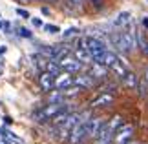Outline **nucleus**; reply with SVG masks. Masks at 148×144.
<instances>
[{
    "label": "nucleus",
    "mask_w": 148,
    "mask_h": 144,
    "mask_svg": "<svg viewBox=\"0 0 148 144\" xmlns=\"http://www.w3.org/2000/svg\"><path fill=\"white\" fill-rule=\"evenodd\" d=\"M106 70H108L106 66L93 62V68L90 70V75H92V77H95V78H104V77H106Z\"/></svg>",
    "instance_id": "2eb2a0df"
},
{
    "label": "nucleus",
    "mask_w": 148,
    "mask_h": 144,
    "mask_svg": "<svg viewBox=\"0 0 148 144\" xmlns=\"http://www.w3.org/2000/svg\"><path fill=\"white\" fill-rule=\"evenodd\" d=\"M0 135H2V137H9V130H5V128H0Z\"/></svg>",
    "instance_id": "a878e982"
},
{
    "label": "nucleus",
    "mask_w": 148,
    "mask_h": 144,
    "mask_svg": "<svg viewBox=\"0 0 148 144\" xmlns=\"http://www.w3.org/2000/svg\"><path fill=\"white\" fill-rule=\"evenodd\" d=\"M108 70H112L113 73L117 75V77H121V78H123L124 75H126V71H128V68H126V66H124L123 62H121V59H117V60L113 62V64H112L110 68H108Z\"/></svg>",
    "instance_id": "4468645a"
},
{
    "label": "nucleus",
    "mask_w": 148,
    "mask_h": 144,
    "mask_svg": "<svg viewBox=\"0 0 148 144\" xmlns=\"http://www.w3.org/2000/svg\"><path fill=\"white\" fill-rule=\"evenodd\" d=\"M145 77H146V82H148V70L145 71Z\"/></svg>",
    "instance_id": "473e14b6"
},
{
    "label": "nucleus",
    "mask_w": 148,
    "mask_h": 144,
    "mask_svg": "<svg viewBox=\"0 0 148 144\" xmlns=\"http://www.w3.org/2000/svg\"><path fill=\"white\" fill-rule=\"evenodd\" d=\"M132 135H134V128L130 124H121L119 128L115 130V141L117 144H126L130 139H132Z\"/></svg>",
    "instance_id": "0eeeda50"
},
{
    "label": "nucleus",
    "mask_w": 148,
    "mask_h": 144,
    "mask_svg": "<svg viewBox=\"0 0 148 144\" xmlns=\"http://www.w3.org/2000/svg\"><path fill=\"white\" fill-rule=\"evenodd\" d=\"M16 33H18V37H22V38H31L33 37V33L27 29V27H24V26H18V27H16Z\"/></svg>",
    "instance_id": "412c9836"
},
{
    "label": "nucleus",
    "mask_w": 148,
    "mask_h": 144,
    "mask_svg": "<svg viewBox=\"0 0 148 144\" xmlns=\"http://www.w3.org/2000/svg\"><path fill=\"white\" fill-rule=\"evenodd\" d=\"M38 84L44 91H53L55 89V75L49 71H42L38 77Z\"/></svg>",
    "instance_id": "9d476101"
},
{
    "label": "nucleus",
    "mask_w": 148,
    "mask_h": 144,
    "mask_svg": "<svg viewBox=\"0 0 148 144\" xmlns=\"http://www.w3.org/2000/svg\"><path fill=\"white\" fill-rule=\"evenodd\" d=\"M29 22H31V26H33V27H42V26H44L42 18H38V16H33V18L29 16Z\"/></svg>",
    "instance_id": "4be33fe9"
},
{
    "label": "nucleus",
    "mask_w": 148,
    "mask_h": 144,
    "mask_svg": "<svg viewBox=\"0 0 148 144\" xmlns=\"http://www.w3.org/2000/svg\"><path fill=\"white\" fill-rule=\"evenodd\" d=\"M102 124H104V120L99 119V117H90L86 120V137H97L99 130L102 128Z\"/></svg>",
    "instance_id": "1a4fd4ad"
},
{
    "label": "nucleus",
    "mask_w": 148,
    "mask_h": 144,
    "mask_svg": "<svg viewBox=\"0 0 148 144\" xmlns=\"http://www.w3.org/2000/svg\"><path fill=\"white\" fill-rule=\"evenodd\" d=\"M64 109H68V108L64 106V102H62V104H53V102H49V106L44 108V109H42V113H44V117L49 120V119L57 117V115H59L60 111H64Z\"/></svg>",
    "instance_id": "9b49d317"
},
{
    "label": "nucleus",
    "mask_w": 148,
    "mask_h": 144,
    "mask_svg": "<svg viewBox=\"0 0 148 144\" xmlns=\"http://www.w3.org/2000/svg\"><path fill=\"white\" fill-rule=\"evenodd\" d=\"M42 15L48 16V15H49V9H48V8H42Z\"/></svg>",
    "instance_id": "c756f323"
},
{
    "label": "nucleus",
    "mask_w": 148,
    "mask_h": 144,
    "mask_svg": "<svg viewBox=\"0 0 148 144\" xmlns=\"http://www.w3.org/2000/svg\"><path fill=\"white\" fill-rule=\"evenodd\" d=\"M2 120H4V124H5V126H11V124H13V119L8 117V115H5V117H2Z\"/></svg>",
    "instance_id": "393cba45"
},
{
    "label": "nucleus",
    "mask_w": 148,
    "mask_h": 144,
    "mask_svg": "<svg viewBox=\"0 0 148 144\" xmlns=\"http://www.w3.org/2000/svg\"><path fill=\"white\" fill-rule=\"evenodd\" d=\"M93 2H99V0H93Z\"/></svg>",
    "instance_id": "e433bc0d"
},
{
    "label": "nucleus",
    "mask_w": 148,
    "mask_h": 144,
    "mask_svg": "<svg viewBox=\"0 0 148 144\" xmlns=\"http://www.w3.org/2000/svg\"><path fill=\"white\" fill-rule=\"evenodd\" d=\"M112 44L115 46L119 51L123 53H130L135 48V33H134V26L132 22H128V27H123L121 31L112 35Z\"/></svg>",
    "instance_id": "f257e3e1"
},
{
    "label": "nucleus",
    "mask_w": 148,
    "mask_h": 144,
    "mask_svg": "<svg viewBox=\"0 0 148 144\" xmlns=\"http://www.w3.org/2000/svg\"><path fill=\"white\" fill-rule=\"evenodd\" d=\"M126 144H139V142H135V141H128Z\"/></svg>",
    "instance_id": "2f4dec72"
},
{
    "label": "nucleus",
    "mask_w": 148,
    "mask_h": 144,
    "mask_svg": "<svg viewBox=\"0 0 148 144\" xmlns=\"http://www.w3.org/2000/svg\"><path fill=\"white\" fill-rule=\"evenodd\" d=\"M73 4H82V0H71Z\"/></svg>",
    "instance_id": "7c9ffc66"
},
{
    "label": "nucleus",
    "mask_w": 148,
    "mask_h": 144,
    "mask_svg": "<svg viewBox=\"0 0 148 144\" xmlns=\"http://www.w3.org/2000/svg\"><path fill=\"white\" fill-rule=\"evenodd\" d=\"M0 31H2V22H0Z\"/></svg>",
    "instance_id": "f704fd0d"
},
{
    "label": "nucleus",
    "mask_w": 148,
    "mask_h": 144,
    "mask_svg": "<svg viewBox=\"0 0 148 144\" xmlns=\"http://www.w3.org/2000/svg\"><path fill=\"white\" fill-rule=\"evenodd\" d=\"M73 84H75V86H79L81 89H92L93 86L97 84V78H95V77H92L90 73H81V75L77 73V77L73 78Z\"/></svg>",
    "instance_id": "423d86ee"
},
{
    "label": "nucleus",
    "mask_w": 148,
    "mask_h": 144,
    "mask_svg": "<svg viewBox=\"0 0 148 144\" xmlns=\"http://www.w3.org/2000/svg\"><path fill=\"white\" fill-rule=\"evenodd\" d=\"M113 102V97L112 95H108V93H101L97 99H93L92 100V106L93 108H102V106H110Z\"/></svg>",
    "instance_id": "ddd939ff"
},
{
    "label": "nucleus",
    "mask_w": 148,
    "mask_h": 144,
    "mask_svg": "<svg viewBox=\"0 0 148 144\" xmlns=\"http://www.w3.org/2000/svg\"><path fill=\"white\" fill-rule=\"evenodd\" d=\"M40 2H48V0H40Z\"/></svg>",
    "instance_id": "c9c22d12"
},
{
    "label": "nucleus",
    "mask_w": 148,
    "mask_h": 144,
    "mask_svg": "<svg viewBox=\"0 0 148 144\" xmlns=\"http://www.w3.org/2000/svg\"><path fill=\"white\" fill-rule=\"evenodd\" d=\"M57 64H59V68L62 71H68V73H79V71H82V68H84V64L82 62H79L77 59H73L71 57V53L68 55V57H64V59L62 60H59L57 62Z\"/></svg>",
    "instance_id": "20e7f679"
},
{
    "label": "nucleus",
    "mask_w": 148,
    "mask_h": 144,
    "mask_svg": "<svg viewBox=\"0 0 148 144\" xmlns=\"http://www.w3.org/2000/svg\"><path fill=\"white\" fill-rule=\"evenodd\" d=\"M16 15H18V16H22V18H29V11H27V9H22V8H16Z\"/></svg>",
    "instance_id": "5701e85b"
},
{
    "label": "nucleus",
    "mask_w": 148,
    "mask_h": 144,
    "mask_svg": "<svg viewBox=\"0 0 148 144\" xmlns=\"http://www.w3.org/2000/svg\"><path fill=\"white\" fill-rule=\"evenodd\" d=\"M121 126V117H113L110 122H104L102 128L99 130L97 137H95V144H112V139L115 135V130Z\"/></svg>",
    "instance_id": "f03ea898"
},
{
    "label": "nucleus",
    "mask_w": 148,
    "mask_h": 144,
    "mask_svg": "<svg viewBox=\"0 0 148 144\" xmlns=\"http://www.w3.org/2000/svg\"><path fill=\"white\" fill-rule=\"evenodd\" d=\"M84 49L90 53L92 60H97L108 48H106V44L97 37H84Z\"/></svg>",
    "instance_id": "7ed1b4c3"
},
{
    "label": "nucleus",
    "mask_w": 148,
    "mask_h": 144,
    "mask_svg": "<svg viewBox=\"0 0 148 144\" xmlns=\"http://www.w3.org/2000/svg\"><path fill=\"white\" fill-rule=\"evenodd\" d=\"M143 27H145V29H148V16H145V18H143Z\"/></svg>",
    "instance_id": "cd10ccee"
},
{
    "label": "nucleus",
    "mask_w": 148,
    "mask_h": 144,
    "mask_svg": "<svg viewBox=\"0 0 148 144\" xmlns=\"http://www.w3.org/2000/svg\"><path fill=\"white\" fill-rule=\"evenodd\" d=\"M79 33H81V31H79L77 27H68V29H66L64 33H62V38H64V40H68V38L79 37Z\"/></svg>",
    "instance_id": "6ab92c4d"
},
{
    "label": "nucleus",
    "mask_w": 148,
    "mask_h": 144,
    "mask_svg": "<svg viewBox=\"0 0 148 144\" xmlns=\"http://www.w3.org/2000/svg\"><path fill=\"white\" fill-rule=\"evenodd\" d=\"M16 2H20V4H29V2H35V0H16Z\"/></svg>",
    "instance_id": "c85d7f7f"
},
{
    "label": "nucleus",
    "mask_w": 148,
    "mask_h": 144,
    "mask_svg": "<svg viewBox=\"0 0 148 144\" xmlns=\"http://www.w3.org/2000/svg\"><path fill=\"white\" fill-rule=\"evenodd\" d=\"M5 51H8V48H5V46H0V57L5 55Z\"/></svg>",
    "instance_id": "bb28decb"
},
{
    "label": "nucleus",
    "mask_w": 148,
    "mask_h": 144,
    "mask_svg": "<svg viewBox=\"0 0 148 144\" xmlns=\"http://www.w3.org/2000/svg\"><path fill=\"white\" fill-rule=\"evenodd\" d=\"M121 80H123V86L128 88V89H137V86H139V77L130 70L126 71V75H124Z\"/></svg>",
    "instance_id": "f8f14e48"
},
{
    "label": "nucleus",
    "mask_w": 148,
    "mask_h": 144,
    "mask_svg": "<svg viewBox=\"0 0 148 144\" xmlns=\"http://www.w3.org/2000/svg\"><path fill=\"white\" fill-rule=\"evenodd\" d=\"M42 29L46 31V33H49V35H55V33H60V27L57 26V24H44V26H42Z\"/></svg>",
    "instance_id": "aec40b11"
},
{
    "label": "nucleus",
    "mask_w": 148,
    "mask_h": 144,
    "mask_svg": "<svg viewBox=\"0 0 148 144\" xmlns=\"http://www.w3.org/2000/svg\"><path fill=\"white\" fill-rule=\"evenodd\" d=\"M130 16H132V15H130V11H124V13H121L115 20H113V24H115L117 27H123L124 24H128V22H130Z\"/></svg>",
    "instance_id": "f3484780"
},
{
    "label": "nucleus",
    "mask_w": 148,
    "mask_h": 144,
    "mask_svg": "<svg viewBox=\"0 0 148 144\" xmlns=\"http://www.w3.org/2000/svg\"><path fill=\"white\" fill-rule=\"evenodd\" d=\"M70 86H73V77H71V73L60 70V73L55 75V89L60 91V89L70 88Z\"/></svg>",
    "instance_id": "6e6552de"
},
{
    "label": "nucleus",
    "mask_w": 148,
    "mask_h": 144,
    "mask_svg": "<svg viewBox=\"0 0 148 144\" xmlns=\"http://www.w3.org/2000/svg\"><path fill=\"white\" fill-rule=\"evenodd\" d=\"M2 31L11 35V22H2Z\"/></svg>",
    "instance_id": "b1692460"
},
{
    "label": "nucleus",
    "mask_w": 148,
    "mask_h": 144,
    "mask_svg": "<svg viewBox=\"0 0 148 144\" xmlns=\"http://www.w3.org/2000/svg\"><path fill=\"white\" fill-rule=\"evenodd\" d=\"M0 75H2V64H0Z\"/></svg>",
    "instance_id": "72a5a7b5"
},
{
    "label": "nucleus",
    "mask_w": 148,
    "mask_h": 144,
    "mask_svg": "<svg viewBox=\"0 0 148 144\" xmlns=\"http://www.w3.org/2000/svg\"><path fill=\"white\" fill-rule=\"evenodd\" d=\"M84 139H86V120L77 122L70 130V137H68V141H70L71 144H82Z\"/></svg>",
    "instance_id": "39448f33"
},
{
    "label": "nucleus",
    "mask_w": 148,
    "mask_h": 144,
    "mask_svg": "<svg viewBox=\"0 0 148 144\" xmlns=\"http://www.w3.org/2000/svg\"><path fill=\"white\" fill-rule=\"evenodd\" d=\"M75 59L79 62H82V64H90L92 62V57H90V53L84 48H75Z\"/></svg>",
    "instance_id": "dca6fc26"
},
{
    "label": "nucleus",
    "mask_w": 148,
    "mask_h": 144,
    "mask_svg": "<svg viewBox=\"0 0 148 144\" xmlns=\"http://www.w3.org/2000/svg\"><path fill=\"white\" fill-rule=\"evenodd\" d=\"M62 91V95H64V99L66 97H75L81 93V88L79 86H70V88H66V89H60Z\"/></svg>",
    "instance_id": "a211bd4d"
}]
</instances>
